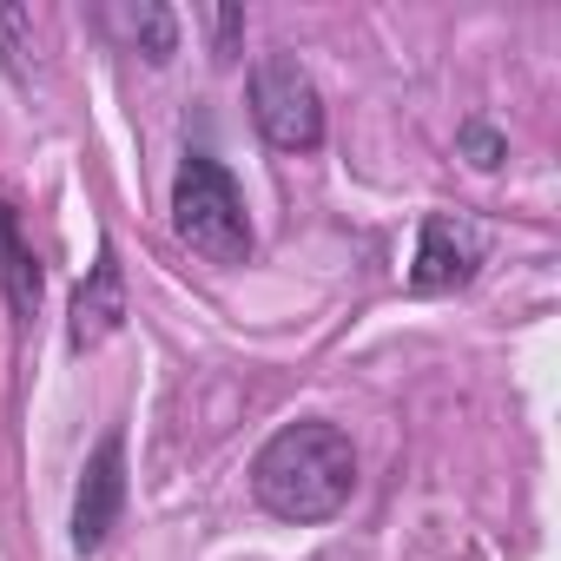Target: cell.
<instances>
[{"label":"cell","instance_id":"obj_1","mask_svg":"<svg viewBox=\"0 0 561 561\" xmlns=\"http://www.w3.org/2000/svg\"><path fill=\"white\" fill-rule=\"evenodd\" d=\"M357 489V449L337 423L305 416L285 423L257 456H251V495L277 522H331Z\"/></svg>","mask_w":561,"mask_h":561},{"label":"cell","instance_id":"obj_2","mask_svg":"<svg viewBox=\"0 0 561 561\" xmlns=\"http://www.w3.org/2000/svg\"><path fill=\"white\" fill-rule=\"evenodd\" d=\"M172 231H179V244H192L211 264H244L251 257L244 198H238L231 172L211 152H185V165L172 179Z\"/></svg>","mask_w":561,"mask_h":561},{"label":"cell","instance_id":"obj_3","mask_svg":"<svg viewBox=\"0 0 561 561\" xmlns=\"http://www.w3.org/2000/svg\"><path fill=\"white\" fill-rule=\"evenodd\" d=\"M251 119H257L264 146H277V152L324 146V93L291 54H271L251 67Z\"/></svg>","mask_w":561,"mask_h":561},{"label":"cell","instance_id":"obj_4","mask_svg":"<svg viewBox=\"0 0 561 561\" xmlns=\"http://www.w3.org/2000/svg\"><path fill=\"white\" fill-rule=\"evenodd\" d=\"M119 508H126V436L106 430L80 469V489H73V548L80 554L106 548V535L119 528Z\"/></svg>","mask_w":561,"mask_h":561},{"label":"cell","instance_id":"obj_5","mask_svg":"<svg viewBox=\"0 0 561 561\" xmlns=\"http://www.w3.org/2000/svg\"><path fill=\"white\" fill-rule=\"evenodd\" d=\"M482 264V231L456 211H430L416 231V264H410V291H456L469 285Z\"/></svg>","mask_w":561,"mask_h":561},{"label":"cell","instance_id":"obj_6","mask_svg":"<svg viewBox=\"0 0 561 561\" xmlns=\"http://www.w3.org/2000/svg\"><path fill=\"white\" fill-rule=\"evenodd\" d=\"M119 324H126V277H119V251L100 244L87 285H80V298H73V318H67V344H73V351H93V344H106Z\"/></svg>","mask_w":561,"mask_h":561},{"label":"cell","instance_id":"obj_7","mask_svg":"<svg viewBox=\"0 0 561 561\" xmlns=\"http://www.w3.org/2000/svg\"><path fill=\"white\" fill-rule=\"evenodd\" d=\"M0 285H8L14 318H34V311H41V257H34V244L21 238V218H14L8 198H0Z\"/></svg>","mask_w":561,"mask_h":561},{"label":"cell","instance_id":"obj_8","mask_svg":"<svg viewBox=\"0 0 561 561\" xmlns=\"http://www.w3.org/2000/svg\"><path fill=\"white\" fill-rule=\"evenodd\" d=\"M119 27H126V41H133L152 67H165V60L179 54V21H172V8H159V0H146V8H126Z\"/></svg>","mask_w":561,"mask_h":561},{"label":"cell","instance_id":"obj_9","mask_svg":"<svg viewBox=\"0 0 561 561\" xmlns=\"http://www.w3.org/2000/svg\"><path fill=\"white\" fill-rule=\"evenodd\" d=\"M34 47H41V27H34V8H0V60H8V73L27 87L34 80Z\"/></svg>","mask_w":561,"mask_h":561},{"label":"cell","instance_id":"obj_10","mask_svg":"<svg viewBox=\"0 0 561 561\" xmlns=\"http://www.w3.org/2000/svg\"><path fill=\"white\" fill-rule=\"evenodd\" d=\"M456 139H462V152H469V165H482V172H495V165L508 159V139H502L495 126H482V119H469V126H462Z\"/></svg>","mask_w":561,"mask_h":561},{"label":"cell","instance_id":"obj_11","mask_svg":"<svg viewBox=\"0 0 561 561\" xmlns=\"http://www.w3.org/2000/svg\"><path fill=\"white\" fill-rule=\"evenodd\" d=\"M211 34H218V47H211V54H218V60H231V54H238V34H244V14H238V8H218V14H211Z\"/></svg>","mask_w":561,"mask_h":561}]
</instances>
